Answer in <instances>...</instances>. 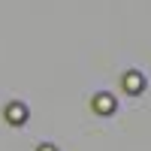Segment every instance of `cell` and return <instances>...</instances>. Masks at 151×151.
<instances>
[{"mask_svg": "<svg viewBox=\"0 0 151 151\" xmlns=\"http://www.w3.org/2000/svg\"><path fill=\"white\" fill-rule=\"evenodd\" d=\"M124 88H127L130 94H139L142 88H145V79H142L139 73H127V76H124Z\"/></svg>", "mask_w": 151, "mask_h": 151, "instance_id": "obj_2", "label": "cell"}, {"mask_svg": "<svg viewBox=\"0 0 151 151\" xmlns=\"http://www.w3.org/2000/svg\"><path fill=\"white\" fill-rule=\"evenodd\" d=\"M36 151H58V148H55V145H40Z\"/></svg>", "mask_w": 151, "mask_h": 151, "instance_id": "obj_4", "label": "cell"}, {"mask_svg": "<svg viewBox=\"0 0 151 151\" xmlns=\"http://www.w3.org/2000/svg\"><path fill=\"white\" fill-rule=\"evenodd\" d=\"M6 121L9 124H24L27 121V106L24 103H9L6 106Z\"/></svg>", "mask_w": 151, "mask_h": 151, "instance_id": "obj_1", "label": "cell"}, {"mask_svg": "<svg viewBox=\"0 0 151 151\" xmlns=\"http://www.w3.org/2000/svg\"><path fill=\"white\" fill-rule=\"evenodd\" d=\"M97 109L100 112H109L112 109V97H97Z\"/></svg>", "mask_w": 151, "mask_h": 151, "instance_id": "obj_3", "label": "cell"}]
</instances>
